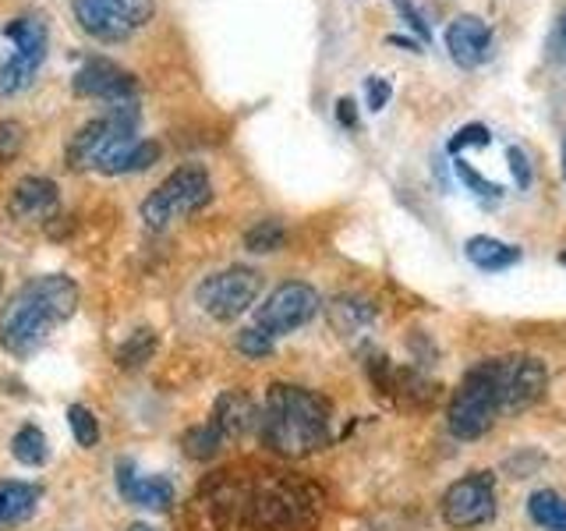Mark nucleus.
Segmentation results:
<instances>
[{"label":"nucleus","instance_id":"dca6fc26","mask_svg":"<svg viewBox=\"0 0 566 531\" xmlns=\"http://www.w3.org/2000/svg\"><path fill=\"white\" fill-rule=\"evenodd\" d=\"M217 429L223 433V439H241L244 433L259 429V407L255 400L244 394V389H227V394L217 397L212 404V418H209Z\"/></svg>","mask_w":566,"mask_h":531},{"label":"nucleus","instance_id":"4468645a","mask_svg":"<svg viewBox=\"0 0 566 531\" xmlns=\"http://www.w3.org/2000/svg\"><path fill=\"white\" fill-rule=\"evenodd\" d=\"M447 50L460 67H478L492 53V29L474 14H460L447 29Z\"/></svg>","mask_w":566,"mask_h":531},{"label":"nucleus","instance_id":"f03ea898","mask_svg":"<svg viewBox=\"0 0 566 531\" xmlns=\"http://www.w3.org/2000/svg\"><path fill=\"white\" fill-rule=\"evenodd\" d=\"M259 439L280 457H312L329 447V400L294 383H273L259 412Z\"/></svg>","mask_w":566,"mask_h":531},{"label":"nucleus","instance_id":"393cba45","mask_svg":"<svg viewBox=\"0 0 566 531\" xmlns=\"http://www.w3.org/2000/svg\"><path fill=\"white\" fill-rule=\"evenodd\" d=\"M67 425H71V436H75L78 447H96L99 442V421L85 404L67 407Z\"/></svg>","mask_w":566,"mask_h":531},{"label":"nucleus","instance_id":"b1692460","mask_svg":"<svg viewBox=\"0 0 566 531\" xmlns=\"http://www.w3.org/2000/svg\"><path fill=\"white\" fill-rule=\"evenodd\" d=\"M156 330H135L128 341H124L120 347H117V354H114V362L120 365V368H142L146 365L153 354H156Z\"/></svg>","mask_w":566,"mask_h":531},{"label":"nucleus","instance_id":"f8f14e48","mask_svg":"<svg viewBox=\"0 0 566 531\" xmlns=\"http://www.w3.org/2000/svg\"><path fill=\"white\" fill-rule=\"evenodd\" d=\"M78 96H88V100H106V103H124L138 93V82L132 71H124L120 64L106 61V58H88L78 71L75 79H71Z\"/></svg>","mask_w":566,"mask_h":531},{"label":"nucleus","instance_id":"a211bd4d","mask_svg":"<svg viewBox=\"0 0 566 531\" xmlns=\"http://www.w3.org/2000/svg\"><path fill=\"white\" fill-rule=\"evenodd\" d=\"M159 159V142L153 138H124L120 146H114L106 153V159L99 164V174H135V170H146Z\"/></svg>","mask_w":566,"mask_h":531},{"label":"nucleus","instance_id":"4c0bfd02","mask_svg":"<svg viewBox=\"0 0 566 531\" xmlns=\"http://www.w3.org/2000/svg\"><path fill=\"white\" fill-rule=\"evenodd\" d=\"M559 262H563V266H566V248H563V256H559Z\"/></svg>","mask_w":566,"mask_h":531},{"label":"nucleus","instance_id":"cd10ccee","mask_svg":"<svg viewBox=\"0 0 566 531\" xmlns=\"http://www.w3.org/2000/svg\"><path fill=\"white\" fill-rule=\"evenodd\" d=\"M453 167H457V177L464 181L471 191H478V195H485V199H503V185H495V181H489L485 174H478L471 164H464V159H453Z\"/></svg>","mask_w":566,"mask_h":531},{"label":"nucleus","instance_id":"7ed1b4c3","mask_svg":"<svg viewBox=\"0 0 566 531\" xmlns=\"http://www.w3.org/2000/svg\"><path fill=\"white\" fill-rule=\"evenodd\" d=\"M209 199H212L209 170L199 164H188V167H177L174 174H167L164 181L156 185V191L146 195V202H142L138 212H142V223L149 230H164L174 220L199 212Z\"/></svg>","mask_w":566,"mask_h":531},{"label":"nucleus","instance_id":"c756f323","mask_svg":"<svg viewBox=\"0 0 566 531\" xmlns=\"http://www.w3.org/2000/svg\"><path fill=\"white\" fill-rule=\"evenodd\" d=\"M492 142V135H489V128L485 124H464L453 138H450V153L457 156L460 149H468V146H489Z\"/></svg>","mask_w":566,"mask_h":531},{"label":"nucleus","instance_id":"412c9836","mask_svg":"<svg viewBox=\"0 0 566 531\" xmlns=\"http://www.w3.org/2000/svg\"><path fill=\"white\" fill-rule=\"evenodd\" d=\"M527 513H531V521L545 531H566V496H559L553 489H538L531 496Z\"/></svg>","mask_w":566,"mask_h":531},{"label":"nucleus","instance_id":"9d476101","mask_svg":"<svg viewBox=\"0 0 566 531\" xmlns=\"http://www.w3.org/2000/svg\"><path fill=\"white\" fill-rule=\"evenodd\" d=\"M318 291L305 280H287L273 288V294L262 301L255 309V326L265 330L270 336H283V333H294L305 323H312V315L318 312Z\"/></svg>","mask_w":566,"mask_h":531},{"label":"nucleus","instance_id":"f257e3e1","mask_svg":"<svg viewBox=\"0 0 566 531\" xmlns=\"http://www.w3.org/2000/svg\"><path fill=\"white\" fill-rule=\"evenodd\" d=\"M78 309V283L64 273H46L22 283L0 309V347L14 358L40 351L53 330L64 326Z\"/></svg>","mask_w":566,"mask_h":531},{"label":"nucleus","instance_id":"f3484780","mask_svg":"<svg viewBox=\"0 0 566 531\" xmlns=\"http://www.w3.org/2000/svg\"><path fill=\"white\" fill-rule=\"evenodd\" d=\"M43 489L32 482H18V478H0V531L25 524L35 510H40Z\"/></svg>","mask_w":566,"mask_h":531},{"label":"nucleus","instance_id":"bb28decb","mask_svg":"<svg viewBox=\"0 0 566 531\" xmlns=\"http://www.w3.org/2000/svg\"><path fill=\"white\" fill-rule=\"evenodd\" d=\"M273 341H276V336H270L265 330H259V326H244V330L234 336V347L244 354V358H270V354H273Z\"/></svg>","mask_w":566,"mask_h":531},{"label":"nucleus","instance_id":"f704fd0d","mask_svg":"<svg viewBox=\"0 0 566 531\" xmlns=\"http://www.w3.org/2000/svg\"><path fill=\"white\" fill-rule=\"evenodd\" d=\"M559 50H563V58H566V14H563V22H559Z\"/></svg>","mask_w":566,"mask_h":531},{"label":"nucleus","instance_id":"39448f33","mask_svg":"<svg viewBox=\"0 0 566 531\" xmlns=\"http://www.w3.org/2000/svg\"><path fill=\"white\" fill-rule=\"evenodd\" d=\"M500 415V400H495L492 372L489 358L478 362L471 372H464V379L453 389L450 407H447V425L457 439H482Z\"/></svg>","mask_w":566,"mask_h":531},{"label":"nucleus","instance_id":"0eeeda50","mask_svg":"<svg viewBox=\"0 0 566 531\" xmlns=\"http://www.w3.org/2000/svg\"><path fill=\"white\" fill-rule=\"evenodd\" d=\"M495 400H500V415H517L535 407L545 394V365L531 354H503V358H489Z\"/></svg>","mask_w":566,"mask_h":531},{"label":"nucleus","instance_id":"4be33fe9","mask_svg":"<svg viewBox=\"0 0 566 531\" xmlns=\"http://www.w3.org/2000/svg\"><path fill=\"white\" fill-rule=\"evenodd\" d=\"M223 433L217 429L212 421H202V425H191L181 436V447H185V457L191 460H212L220 450H223Z\"/></svg>","mask_w":566,"mask_h":531},{"label":"nucleus","instance_id":"20e7f679","mask_svg":"<svg viewBox=\"0 0 566 531\" xmlns=\"http://www.w3.org/2000/svg\"><path fill=\"white\" fill-rule=\"evenodd\" d=\"M138 128V106L135 100L111 103V111L85 121L82 128L71 135L67 142V167L71 170H99L114 146H120L124 138H135Z\"/></svg>","mask_w":566,"mask_h":531},{"label":"nucleus","instance_id":"2eb2a0df","mask_svg":"<svg viewBox=\"0 0 566 531\" xmlns=\"http://www.w3.org/2000/svg\"><path fill=\"white\" fill-rule=\"evenodd\" d=\"M57 199H61L57 185H53L50 177L29 174L11 188L8 212L14 220H43V217H50L53 209H57Z\"/></svg>","mask_w":566,"mask_h":531},{"label":"nucleus","instance_id":"2f4dec72","mask_svg":"<svg viewBox=\"0 0 566 531\" xmlns=\"http://www.w3.org/2000/svg\"><path fill=\"white\" fill-rule=\"evenodd\" d=\"M394 8L400 11V18L407 25H411L415 32H418V40H432V29H429V22L421 18V11L411 4V0H394Z\"/></svg>","mask_w":566,"mask_h":531},{"label":"nucleus","instance_id":"9b49d317","mask_svg":"<svg viewBox=\"0 0 566 531\" xmlns=\"http://www.w3.org/2000/svg\"><path fill=\"white\" fill-rule=\"evenodd\" d=\"M442 518L450 528H478L495 518V478L489 471H474L457 478L442 496Z\"/></svg>","mask_w":566,"mask_h":531},{"label":"nucleus","instance_id":"6ab92c4d","mask_svg":"<svg viewBox=\"0 0 566 531\" xmlns=\"http://www.w3.org/2000/svg\"><path fill=\"white\" fill-rule=\"evenodd\" d=\"M464 252H468V259L478 266V270H485V273H500V270H510V266L521 262V248L517 244H506L500 238H485V235L471 238L464 244Z\"/></svg>","mask_w":566,"mask_h":531},{"label":"nucleus","instance_id":"c9c22d12","mask_svg":"<svg viewBox=\"0 0 566 531\" xmlns=\"http://www.w3.org/2000/svg\"><path fill=\"white\" fill-rule=\"evenodd\" d=\"M128 531H156V528H153V524H142V521H138V524H132Z\"/></svg>","mask_w":566,"mask_h":531},{"label":"nucleus","instance_id":"5701e85b","mask_svg":"<svg viewBox=\"0 0 566 531\" xmlns=\"http://www.w3.org/2000/svg\"><path fill=\"white\" fill-rule=\"evenodd\" d=\"M287 244V227H283L276 217H265L259 223H252L244 230V248L255 256H270V252H280V248Z\"/></svg>","mask_w":566,"mask_h":531},{"label":"nucleus","instance_id":"ddd939ff","mask_svg":"<svg viewBox=\"0 0 566 531\" xmlns=\"http://www.w3.org/2000/svg\"><path fill=\"white\" fill-rule=\"evenodd\" d=\"M117 492L132 507H146L156 513L170 510L177 500V489L167 475H138L135 460H117Z\"/></svg>","mask_w":566,"mask_h":531},{"label":"nucleus","instance_id":"473e14b6","mask_svg":"<svg viewBox=\"0 0 566 531\" xmlns=\"http://www.w3.org/2000/svg\"><path fill=\"white\" fill-rule=\"evenodd\" d=\"M389 96H394V88H389V82H386V79L371 75V79L365 82V100H368V111H382V106L389 103Z\"/></svg>","mask_w":566,"mask_h":531},{"label":"nucleus","instance_id":"c85d7f7f","mask_svg":"<svg viewBox=\"0 0 566 531\" xmlns=\"http://www.w3.org/2000/svg\"><path fill=\"white\" fill-rule=\"evenodd\" d=\"M25 146V128L18 121H0V167L14 159Z\"/></svg>","mask_w":566,"mask_h":531},{"label":"nucleus","instance_id":"6e6552de","mask_svg":"<svg viewBox=\"0 0 566 531\" xmlns=\"http://www.w3.org/2000/svg\"><path fill=\"white\" fill-rule=\"evenodd\" d=\"M75 22L103 43H120L153 18V0H71Z\"/></svg>","mask_w":566,"mask_h":531},{"label":"nucleus","instance_id":"423d86ee","mask_svg":"<svg viewBox=\"0 0 566 531\" xmlns=\"http://www.w3.org/2000/svg\"><path fill=\"white\" fill-rule=\"evenodd\" d=\"M4 35L14 43V50H11V58L0 61V96H14L32 85L35 71H40V64L46 61L50 35H46V22L40 14L11 18L4 25Z\"/></svg>","mask_w":566,"mask_h":531},{"label":"nucleus","instance_id":"a878e982","mask_svg":"<svg viewBox=\"0 0 566 531\" xmlns=\"http://www.w3.org/2000/svg\"><path fill=\"white\" fill-rule=\"evenodd\" d=\"M329 319L340 333H354L371 319V309H358V301H350V298H336L329 305Z\"/></svg>","mask_w":566,"mask_h":531},{"label":"nucleus","instance_id":"7c9ffc66","mask_svg":"<svg viewBox=\"0 0 566 531\" xmlns=\"http://www.w3.org/2000/svg\"><path fill=\"white\" fill-rule=\"evenodd\" d=\"M506 164L513 170V181H517V188H531V181H535V174H531V159L521 146H510L506 149Z\"/></svg>","mask_w":566,"mask_h":531},{"label":"nucleus","instance_id":"e433bc0d","mask_svg":"<svg viewBox=\"0 0 566 531\" xmlns=\"http://www.w3.org/2000/svg\"><path fill=\"white\" fill-rule=\"evenodd\" d=\"M563 174H566V138H563Z\"/></svg>","mask_w":566,"mask_h":531},{"label":"nucleus","instance_id":"aec40b11","mask_svg":"<svg viewBox=\"0 0 566 531\" xmlns=\"http://www.w3.org/2000/svg\"><path fill=\"white\" fill-rule=\"evenodd\" d=\"M11 454L18 465L25 468H43L50 460V442H46V433L40 425H22L14 436H11Z\"/></svg>","mask_w":566,"mask_h":531},{"label":"nucleus","instance_id":"72a5a7b5","mask_svg":"<svg viewBox=\"0 0 566 531\" xmlns=\"http://www.w3.org/2000/svg\"><path fill=\"white\" fill-rule=\"evenodd\" d=\"M336 117H340V124H344V128H354V124H358V114H354V100H340V103H336Z\"/></svg>","mask_w":566,"mask_h":531},{"label":"nucleus","instance_id":"1a4fd4ad","mask_svg":"<svg viewBox=\"0 0 566 531\" xmlns=\"http://www.w3.org/2000/svg\"><path fill=\"white\" fill-rule=\"evenodd\" d=\"M259 291H262L259 270H252V266H230V270L206 277L199 283V291H195V301H199L206 315L230 323V319H238L241 312L255 305Z\"/></svg>","mask_w":566,"mask_h":531}]
</instances>
